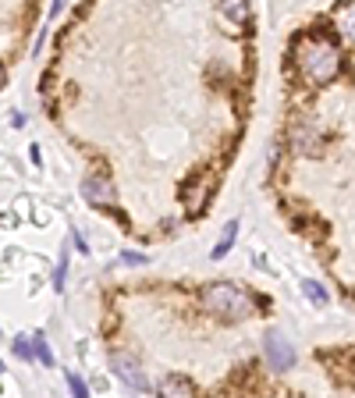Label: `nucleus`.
I'll use <instances>...</instances> for the list:
<instances>
[{
	"instance_id": "nucleus-1",
	"label": "nucleus",
	"mask_w": 355,
	"mask_h": 398,
	"mask_svg": "<svg viewBox=\"0 0 355 398\" xmlns=\"http://www.w3.org/2000/svg\"><path fill=\"white\" fill-rule=\"evenodd\" d=\"M295 65L309 82H330L341 71V54L338 47L323 36H309L302 43H295Z\"/></svg>"
},
{
	"instance_id": "nucleus-14",
	"label": "nucleus",
	"mask_w": 355,
	"mask_h": 398,
	"mask_svg": "<svg viewBox=\"0 0 355 398\" xmlns=\"http://www.w3.org/2000/svg\"><path fill=\"white\" fill-rule=\"evenodd\" d=\"M32 352H36V345H29L25 338L14 342V355H18V360H32Z\"/></svg>"
},
{
	"instance_id": "nucleus-16",
	"label": "nucleus",
	"mask_w": 355,
	"mask_h": 398,
	"mask_svg": "<svg viewBox=\"0 0 355 398\" xmlns=\"http://www.w3.org/2000/svg\"><path fill=\"white\" fill-rule=\"evenodd\" d=\"M68 384H71V391H75V395H82V398H86V395H89V388H86V384H82V381H78V377H68Z\"/></svg>"
},
{
	"instance_id": "nucleus-13",
	"label": "nucleus",
	"mask_w": 355,
	"mask_h": 398,
	"mask_svg": "<svg viewBox=\"0 0 355 398\" xmlns=\"http://www.w3.org/2000/svg\"><path fill=\"white\" fill-rule=\"evenodd\" d=\"M32 345H36V355H39V360H43V366H54V355H50L47 342L39 338V334H36V338H32Z\"/></svg>"
},
{
	"instance_id": "nucleus-12",
	"label": "nucleus",
	"mask_w": 355,
	"mask_h": 398,
	"mask_svg": "<svg viewBox=\"0 0 355 398\" xmlns=\"http://www.w3.org/2000/svg\"><path fill=\"white\" fill-rule=\"evenodd\" d=\"M302 291H306V299H312L317 306H327V291L317 281H302Z\"/></svg>"
},
{
	"instance_id": "nucleus-2",
	"label": "nucleus",
	"mask_w": 355,
	"mask_h": 398,
	"mask_svg": "<svg viewBox=\"0 0 355 398\" xmlns=\"http://www.w3.org/2000/svg\"><path fill=\"white\" fill-rule=\"evenodd\" d=\"M203 309L220 317V320H245L249 313H253V302H249V296H242L235 285L217 281V285L203 288Z\"/></svg>"
},
{
	"instance_id": "nucleus-11",
	"label": "nucleus",
	"mask_w": 355,
	"mask_h": 398,
	"mask_svg": "<svg viewBox=\"0 0 355 398\" xmlns=\"http://www.w3.org/2000/svg\"><path fill=\"white\" fill-rule=\"evenodd\" d=\"M235 235H238V224H227V232L220 235V242H217V249H214V260H220V256H227V249H231V242H235Z\"/></svg>"
},
{
	"instance_id": "nucleus-17",
	"label": "nucleus",
	"mask_w": 355,
	"mask_h": 398,
	"mask_svg": "<svg viewBox=\"0 0 355 398\" xmlns=\"http://www.w3.org/2000/svg\"><path fill=\"white\" fill-rule=\"evenodd\" d=\"M0 370H4V363H0Z\"/></svg>"
},
{
	"instance_id": "nucleus-8",
	"label": "nucleus",
	"mask_w": 355,
	"mask_h": 398,
	"mask_svg": "<svg viewBox=\"0 0 355 398\" xmlns=\"http://www.w3.org/2000/svg\"><path fill=\"white\" fill-rule=\"evenodd\" d=\"M334 22H338V32H345L355 43V4H345V8L334 11Z\"/></svg>"
},
{
	"instance_id": "nucleus-10",
	"label": "nucleus",
	"mask_w": 355,
	"mask_h": 398,
	"mask_svg": "<svg viewBox=\"0 0 355 398\" xmlns=\"http://www.w3.org/2000/svg\"><path fill=\"white\" fill-rule=\"evenodd\" d=\"M206 192H210V181L189 185V188H185V206H189V210H199V206H203V199H206Z\"/></svg>"
},
{
	"instance_id": "nucleus-7",
	"label": "nucleus",
	"mask_w": 355,
	"mask_h": 398,
	"mask_svg": "<svg viewBox=\"0 0 355 398\" xmlns=\"http://www.w3.org/2000/svg\"><path fill=\"white\" fill-rule=\"evenodd\" d=\"M157 391H160V395H178V398H185V395H196V384L189 381V377L171 373V377H163V381H160Z\"/></svg>"
},
{
	"instance_id": "nucleus-5",
	"label": "nucleus",
	"mask_w": 355,
	"mask_h": 398,
	"mask_svg": "<svg viewBox=\"0 0 355 398\" xmlns=\"http://www.w3.org/2000/svg\"><path fill=\"white\" fill-rule=\"evenodd\" d=\"M220 18H224V29L238 36L249 25V4L245 0H220Z\"/></svg>"
},
{
	"instance_id": "nucleus-6",
	"label": "nucleus",
	"mask_w": 355,
	"mask_h": 398,
	"mask_svg": "<svg viewBox=\"0 0 355 398\" xmlns=\"http://www.w3.org/2000/svg\"><path fill=\"white\" fill-rule=\"evenodd\" d=\"M82 196H86L89 203H96V206H111L117 199L114 185L107 178H86V181H82Z\"/></svg>"
},
{
	"instance_id": "nucleus-15",
	"label": "nucleus",
	"mask_w": 355,
	"mask_h": 398,
	"mask_svg": "<svg viewBox=\"0 0 355 398\" xmlns=\"http://www.w3.org/2000/svg\"><path fill=\"white\" fill-rule=\"evenodd\" d=\"M65 270H68V256H60V263H57V274H54V285H57V291L65 288Z\"/></svg>"
},
{
	"instance_id": "nucleus-9",
	"label": "nucleus",
	"mask_w": 355,
	"mask_h": 398,
	"mask_svg": "<svg viewBox=\"0 0 355 398\" xmlns=\"http://www.w3.org/2000/svg\"><path fill=\"white\" fill-rule=\"evenodd\" d=\"M295 150H299V153H317V150H320L317 129H295Z\"/></svg>"
},
{
	"instance_id": "nucleus-3",
	"label": "nucleus",
	"mask_w": 355,
	"mask_h": 398,
	"mask_svg": "<svg viewBox=\"0 0 355 398\" xmlns=\"http://www.w3.org/2000/svg\"><path fill=\"white\" fill-rule=\"evenodd\" d=\"M111 366H114V377H121L124 384H128L132 391H150V381H146V373L139 366V360H132V355H124V352H114L111 355Z\"/></svg>"
},
{
	"instance_id": "nucleus-4",
	"label": "nucleus",
	"mask_w": 355,
	"mask_h": 398,
	"mask_svg": "<svg viewBox=\"0 0 355 398\" xmlns=\"http://www.w3.org/2000/svg\"><path fill=\"white\" fill-rule=\"evenodd\" d=\"M263 349H266V363L274 366V370H291L295 366V349H291V342L284 338V334H277V331H270L266 334V342H263Z\"/></svg>"
}]
</instances>
